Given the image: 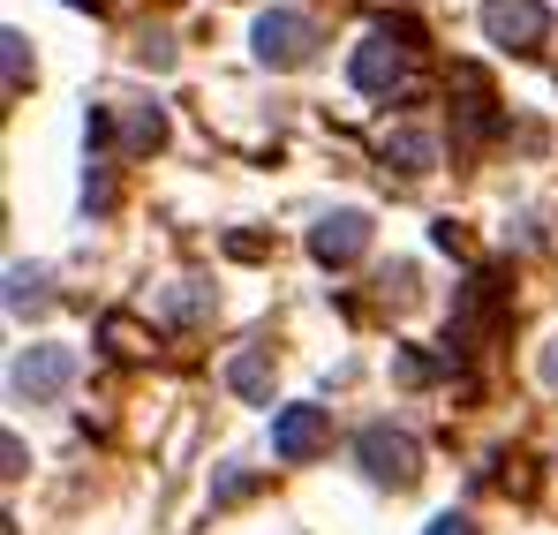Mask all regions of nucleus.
Segmentation results:
<instances>
[{"mask_svg": "<svg viewBox=\"0 0 558 535\" xmlns=\"http://www.w3.org/2000/svg\"><path fill=\"white\" fill-rule=\"evenodd\" d=\"M355 452H363V475H371V483H392V490H408V483L423 475V446H415L408 430H392V423H371V430L355 438Z\"/></svg>", "mask_w": 558, "mask_h": 535, "instance_id": "1", "label": "nucleus"}, {"mask_svg": "<svg viewBox=\"0 0 558 535\" xmlns=\"http://www.w3.org/2000/svg\"><path fill=\"white\" fill-rule=\"evenodd\" d=\"M250 46H257L265 69H302V61L317 53V31H310V15H294V8H265L257 31H250Z\"/></svg>", "mask_w": 558, "mask_h": 535, "instance_id": "2", "label": "nucleus"}, {"mask_svg": "<svg viewBox=\"0 0 558 535\" xmlns=\"http://www.w3.org/2000/svg\"><path fill=\"white\" fill-rule=\"evenodd\" d=\"M483 38L506 53H536L551 38V15H544V0H483Z\"/></svg>", "mask_w": 558, "mask_h": 535, "instance_id": "3", "label": "nucleus"}, {"mask_svg": "<svg viewBox=\"0 0 558 535\" xmlns=\"http://www.w3.org/2000/svg\"><path fill=\"white\" fill-rule=\"evenodd\" d=\"M8 385H15V400H31V408H38V400H61V392L76 385V348H23Z\"/></svg>", "mask_w": 558, "mask_h": 535, "instance_id": "4", "label": "nucleus"}, {"mask_svg": "<svg viewBox=\"0 0 558 535\" xmlns=\"http://www.w3.org/2000/svg\"><path fill=\"white\" fill-rule=\"evenodd\" d=\"M363 250H371V211H325V219L310 227V257H317V265L340 271V265H355Z\"/></svg>", "mask_w": 558, "mask_h": 535, "instance_id": "5", "label": "nucleus"}, {"mask_svg": "<svg viewBox=\"0 0 558 535\" xmlns=\"http://www.w3.org/2000/svg\"><path fill=\"white\" fill-rule=\"evenodd\" d=\"M325 446H332V415H325V408L302 400V408H279L272 415V452L279 460H317Z\"/></svg>", "mask_w": 558, "mask_h": 535, "instance_id": "6", "label": "nucleus"}, {"mask_svg": "<svg viewBox=\"0 0 558 535\" xmlns=\"http://www.w3.org/2000/svg\"><path fill=\"white\" fill-rule=\"evenodd\" d=\"M400 69H408V46H392V31H371V38L355 46V61H348L355 90H371V98H385V90L400 84Z\"/></svg>", "mask_w": 558, "mask_h": 535, "instance_id": "7", "label": "nucleus"}, {"mask_svg": "<svg viewBox=\"0 0 558 535\" xmlns=\"http://www.w3.org/2000/svg\"><path fill=\"white\" fill-rule=\"evenodd\" d=\"M385 167H400V174H430L438 167V136L430 129H385Z\"/></svg>", "mask_w": 558, "mask_h": 535, "instance_id": "8", "label": "nucleus"}, {"mask_svg": "<svg viewBox=\"0 0 558 535\" xmlns=\"http://www.w3.org/2000/svg\"><path fill=\"white\" fill-rule=\"evenodd\" d=\"M53 279H46V265H8V317H38L53 294H46Z\"/></svg>", "mask_w": 558, "mask_h": 535, "instance_id": "9", "label": "nucleus"}, {"mask_svg": "<svg viewBox=\"0 0 558 535\" xmlns=\"http://www.w3.org/2000/svg\"><path fill=\"white\" fill-rule=\"evenodd\" d=\"M167 144V113L159 106H129L121 113V151H159Z\"/></svg>", "mask_w": 558, "mask_h": 535, "instance_id": "10", "label": "nucleus"}, {"mask_svg": "<svg viewBox=\"0 0 558 535\" xmlns=\"http://www.w3.org/2000/svg\"><path fill=\"white\" fill-rule=\"evenodd\" d=\"M227 385H234L242 400H272V362L250 348V355H234V362H227Z\"/></svg>", "mask_w": 558, "mask_h": 535, "instance_id": "11", "label": "nucleus"}, {"mask_svg": "<svg viewBox=\"0 0 558 535\" xmlns=\"http://www.w3.org/2000/svg\"><path fill=\"white\" fill-rule=\"evenodd\" d=\"M204 309H211V294H204V287H196V279H182V287H174V294H167V317H174V325H196V317H204Z\"/></svg>", "mask_w": 558, "mask_h": 535, "instance_id": "12", "label": "nucleus"}, {"mask_svg": "<svg viewBox=\"0 0 558 535\" xmlns=\"http://www.w3.org/2000/svg\"><path fill=\"white\" fill-rule=\"evenodd\" d=\"M0 46H8V90H23V76H31V38H23V31H8Z\"/></svg>", "mask_w": 558, "mask_h": 535, "instance_id": "13", "label": "nucleus"}, {"mask_svg": "<svg viewBox=\"0 0 558 535\" xmlns=\"http://www.w3.org/2000/svg\"><path fill=\"white\" fill-rule=\"evenodd\" d=\"M106 348H113V355H144V332H136L129 317H106Z\"/></svg>", "mask_w": 558, "mask_h": 535, "instance_id": "14", "label": "nucleus"}, {"mask_svg": "<svg viewBox=\"0 0 558 535\" xmlns=\"http://www.w3.org/2000/svg\"><path fill=\"white\" fill-rule=\"evenodd\" d=\"M423 535H475V521H468V513H438Z\"/></svg>", "mask_w": 558, "mask_h": 535, "instance_id": "15", "label": "nucleus"}, {"mask_svg": "<svg viewBox=\"0 0 558 535\" xmlns=\"http://www.w3.org/2000/svg\"><path fill=\"white\" fill-rule=\"evenodd\" d=\"M536 369H544V385H551V392H558V332H551V340H544V362H536Z\"/></svg>", "mask_w": 558, "mask_h": 535, "instance_id": "16", "label": "nucleus"}]
</instances>
